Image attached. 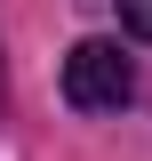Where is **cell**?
I'll list each match as a JSON object with an SVG mask.
<instances>
[{
  "label": "cell",
  "instance_id": "obj_2",
  "mask_svg": "<svg viewBox=\"0 0 152 161\" xmlns=\"http://www.w3.org/2000/svg\"><path fill=\"white\" fill-rule=\"evenodd\" d=\"M120 24H128L136 40H152V0H120Z\"/></svg>",
  "mask_w": 152,
  "mask_h": 161
},
{
  "label": "cell",
  "instance_id": "obj_1",
  "mask_svg": "<svg viewBox=\"0 0 152 161\" xmlns=\"http://www.w3.org/2000/svg\"><path fill=\"white\" fill-rule=\"evenodd\" d=\"M136 97V64L120 57V40H72L64 57V105L72 113H120Z\"/></svg>",
  "mask_w": 152,
  "mask_h": 161
}]
</instances>
